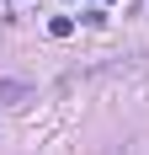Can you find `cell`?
I'll return each mask as SVG.
<instances>
[{"label": "cell", "mask_w": 149, "mask_h": 155, "mask_svg": "<svg viewBox=\"0 0 149 155\" xmlns=\"http://www.w3.org/2000/svg\"><path fill=\"white\" fill-rule=\"evenodd\" d=\"M0 102L5 107H21V102H32V86L27 80H0Z\"/></svg>", "instance_id": "6da1fadb"}, {"label": "cell", "mask_w": 149, "mask_h": 155, "mask_svg": "<svg viewBox=\"0 0 149 155\" xmlns=\"http://www.w3.org/2000/svg\"><path fill=\"white\" fill-rule=\"evenodd\" d=\"M48 32H53V38H69V32H74V16H53Z\"/></svg>", "instance_id": "7a4b0ae2"}]
</instances>
